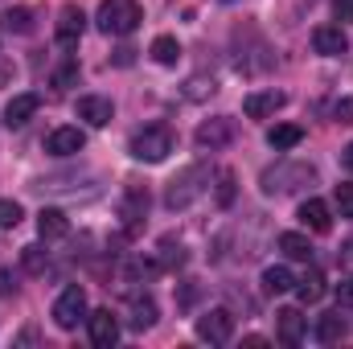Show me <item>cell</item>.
<instances>
[{"label":"cell","instance_id":"obj_28","mask_svg":"<svg viewBox=\"0 0 353 349\" xmlns=\"http://www.w3.org/2000/svg\"><path fill=\"white\" fill-rule=\"evenodd\" d=\"M21 267H25V271H33V275H41V271L50 267V251H46V247H37V243L21 247Z\"/></svg>","mask_w":353,"mask_h":349},{"label":"cell","instance_id":"obj_8","mask_svg":"<svg viewBox=\"0 0 353 349\" xmlns=\"http://www.w3.org/2000/svg\"><path fill=\"white\" fill-rule=\"evenodd\" d=\"M83 29H87V12H83L79 4H62V8H58V25H54L58 46H62V50H74L79 37H83Z\"/></svg>","mask_w":353,"mask_h":349},{"label":"cell","instance_id":"obj_30","mask_svg":"<svg viewBox=\"0 0 353 349\" xmlns=\"http://www.w3.org/2000/svg\"><path fill=\"white\" fill-rule=\"evenodd\" d=\"M21 206L17 201H8V197H0V230H17L21 226Z\"/></svg>","mask_w":353,"mask_h":349},{"label":"cell","instance_id":"obj_36","mask_svg":"<svg viewBox=\"0 0 353 349\" xmlns=\"http://www.w3.org/2000/svg\"><path fill=\"white\" fill-rule=\"evenodd\" d=\"M17 292V275L8 267H0V296H12Z\"/></svg>","mask_w":353,"mask_h":349},{"label":"cell","instance_id":"obj_2","mask_svg":"<svg viewBox=\"0 0 353 349\" xmlns=\"http://www.w3.org/2000/svg\"><path fill=\"white\" fill-rule=\"evenodd\" d=\"M173 148H176V136H173L169 123H148V128H140V132L128 140V152H132L136 161H144V165H161Z\"/></svg>","mask_w":353,"mask_h":349},{"label":"cell","instance_id":"obj_4","mask_svg":"<svg viewBox=\"0 0 353 349\" xmlns=\"http://www.w3.org/2000/svg\"><path fill=\"white\" fill-rule=\"evenodd\" d=\"M205 185H210V169H205V165H189L181 177H173V185H169V193H165V206H169V210H189V206L205 193Z\"/></svg>","mask_w":353,"mask_h":349},{"label":"cell","instance_id":"obj_1","mask_svg":"<svg viewBox=\"0 0 353 349\" xmlns=\"http://www.w3.org/2000/svg\"><path fill=\"white\" fill-rule=\"evenodd\" d=\"M140 21H144L140 0H103L99 12H94V25H99V33H107V37H128V33L140 29Z\"/></svg>","mask_w":353,"mask_h":349},{"label":"cell","instance_id":"obj_19","mask_svg":"<svg viewBox=\"0 0 353 349\" xmlns=\"http://www.w3.org/2000/svg\"><path fill=\"white\" fill-rule=\"evenodd\" d=\"M292 288H296V275H292L283 263L263 267V292L267 296H283V292H292Z\"/></svg>","mask_w":353,"mask_h":349},{"label":"cell","instance_id":"obj_9","mask_svg":"<svg viewBox=\"0 0 353 349\" xmlns=\"http://www.w3.org/2000/svg\"><path fill=\"white\" fill-rule=\"evenodd\" d=\"M83 148H87L83 128H54V132L46 136V152H50V157H79Z\"/></svg>","mask_w":353,"mask_h":349},{"label":"cell","instance_id":"obj_38","mask_svg":"<svg viewBox=\"0 0 353 349\" xmlns=\"http://www.w3.org/2000/svg\"><path fill=\"white\" fill-rule=\"evenodd\" d=\"M337 17H353V0H337Z\"/></svg>","mask_w":353,"mask_h":349},{"label":"cell","instance_id":"obj_31","mask_svg":"<svg viewBox=\"0 0 353 349\" xmlns=\"http://www.w3.org/2000/svg\"><path fill=\"white\" fill-rule=\"evenodd\" d=\"M333 201H337V210H341V218H353V185H337V193H333Z\"/></svg>","mask_w":353,"mask_h":349},{"label":"cell","instance_id":"obj_5","mask_svg":"<svg viewBox=\"0 0 353 349\" xmlns=\"http://www.w3.org/2000/svg\"><path fill=\"white\" fill-rule=\"evenodd\" d=\"M87 321V292L79 283L62 288V296L54 300V325L58 329H79Z\"/></svg>","mask_w":353,"mask_h":349},{"label":"cell","instance_id":"obj_33","mask_svg":"<svg viewBox=\"0 0 353 349\" xmlns=\"http://www.w3.org/2000/svg\"><path fill=\"white\" fill-rule=\"evenodd\" d=\"M333 123H353V99H337L333 103Z\"/></svg>","mask_w":353,"mask_h":349},{"label":"cell","instance_id":"obj_13","mask_svg":"<svg viewBox=\"0 0 353 349\" xmlns=\"http://www.w3.org/2000/svg\"><path fill=\"white\" fill-rule=\"evenodd\" d=\"M283 103H288V94L271 87V90H255V94H247V99H243V111H247V119H267V115H275Z\"/></svg>","mask_w":353,"mask_h":349},{"label":"cell","instance_id":"obj_34","mask_svg":"<svg viewBox=\"0 0 353 349\" xmlns=\"http://www.w3.org/2000/svg\"><path fill=\"white\" fill-rule=\"evenodd\" d=\"M74 79H79V66H74V62H66V66H62V70L54 74V83H58V87H70Z\"/></svg>","mask_w":353,"mask_h":349},{"label":"cell","instance_id":"obj_3","mask_svg":"<svg viewBox=\"0 0 353 349\" xmlns=\"http://www.w3.org/2000/svg\"><path fill=\"white\" fill-rule=\"evenodd\" d=\"M259 185H263V193H296L304 185H316V169L304 161H279L275 169L259 177Z\"/></svg>","mask_w":353,"mask_h":349},{"label":"cell","instance_id":"obj_21","mask_svg":"<svg viewBox=\"0 0 353 349\" xmlns=\"http://www.w3.org/2000/svg\"><path fill=\"white\" fill-rule=\"evenodd\" d=\"M123 222H128V230H136L140 226V218L148 214V189H128V201H123Z\"/></svg>","mask_w":353,"mask_h":349},{"label":"cell","instance_id":"obj_11","mask_svg":"<svg viewBox=\"0 0 353 349\" xmlns=\"http://www.w3.org/2000/svg\"><path fill=\"white\" fill-rule=\"evenodd\" d=\"M304 333H308V317H304L300 308H283V312H275V337H279L283 346H300Z\"/></svg>","mask_w":353,"mask_h":349},{"label":"cell","instance_id":"obj_18","mask_svg":"<svg viewBox=\"0 0 353 349\" xmlns=\"http://www.w3.org/2000/svg\"><path fill=\"white\" fill-rule=\"evenodd\" d=\"M345 333H350V325H345L341 312H325V317L316 321V341H321V346H337Z\"/></svg>","mask_w":353,"mask_h":349},{"label":"cell","instance_id":"obj_39","mask_svg":"<svg viewBox=\"0 0 353 349\" xmlns=\"http://www.w3.org/2000/svg\"><path fill=\"white\" fill-rule=\"evenodd\" d=\"M345 169H350V173H353V144H350V148H345Z\"/></svg>","mask_w":353,"mask_h":349},{"label":"cell","instance_id":"obj_35","mask_svg":"<svg viewBox=\"0 0 353 349\" xmlns=\"http://www.w3.org/2000/svg\"><path fill=\"white\" fill-rule=\"evenodd\" d=\"M337 300H341V308H353V275L337 283Z\"/></svg>","mask_w":353,"mask_h":349},{"label":"cell","instance_id":"obj_29","mask_svg":"<svg viewBox=\"0 0 353 349\" xmlns=\"http://www.w3.org/2000/svg\"><path fill=\"white\" fill-rule=\"evenodd\" d=\"M214 90H218V83H214V79H205V74H193V79L185 83V99H193V103H197V99H210Z\"/></svg>","mask_w":353,"mask_h":349},{"label":"cell","instance_id":"obj_24","mask_svg":"<svg viewBox=\"0 0 353 349\" xmlns=\"http://www.w3.org/2000/svg\"><path fill=\"white\" fill-rule=\"evenodd\" d=\"M157 263H161V271H176V267L189 263V251H185L176 239H161V255H157Z\"/></svg>","mask_w":353,"mask_h":349},{"label":"cell","instance_id":"obj_10","mask_svg":"<svg viewBox=\"0 0 353 349\" xmlns=\"http://www.w3.org/2000/svg\"><path fill=\"white\" fill-rule=\"evenodd\" d=\"M312 50L325 58H341V54H350V37L341 25H321V29H312Z\"/></svg>","mask_w":353,"mask_h":349},{"label":"cell","instance_id":"obj_26","mask_svg":"<svg viewBox=\"0 0 353 349\" xmlns=\"http://www.w3.org/2000/svg\"><path fill=\"white\" fill-rule=\"evenodd\" d=\"M128 325L140 329V333L152 329V325H157V304H152L148 296H144V300H132V317H128Z\"/></svg>","mask_w":353,"mask_h":349},{"label":"cell","instance_id":"obj_27","mask_svg":"<svg viewBox=\"0 0 353 349\" xmlns=\"http://www.w3.org/2000/svg\"><path fill=\"white\" fill-rule=\"evenodd\" d=\"M161 66H176V58H181V41L176 37H169V33H161L157 41H152V50H148Z\"/></svg>","mask_w":353,"mask_h":349},{"label":"cell","instance_id":"obj_6","mask_svg":"<svg viewBox=\"0 0 353 349\" xmlns=\"http://www.w3.org/2000/svg\"><path fill=\"white\" fill-rule=\"evenodd\" d=\"M234 136H239V128H234V119H230V115L205 119V123L193 132V140H197V148H201V152H218V148L234 144Z\"/></svg>","mask_w":353,"mask_h":349},{"label":"cell","instance_id":"obj_7","mask_svg":"<svg viewBox=\"0 0 353 349\" xmlns=\"http://www.w3.org/2000/svg\"><path fill=\"white\" fill-rule=\"evenodd\" d=\"M197 337L210 341V346H226V341L234 337V317H230V308H210V312H201V317H197Z\"/></svg>","mask_w":353,"mask_h":349},{"label":"cell","instance_id":"obj_20","mask_svg":"<svg viewBox=\"0 0 353 349\" xmlns=\"http://www.w3.org/2000/svg\"><path fill=\"white\" fill-rule=\"evenodd\" d=\"M304 140V128L300 123H275L271 132H267V144L275 148V152H288V148H296Z\"/></svg>","mask_w":353,"mask_h":349},{"label":"cell","instance_id":"obj_17","mask_svg":"<svg viewBox=\"0 0 353 349\" xmlns=\"http://www.w3.org/2000/svg\"><path fill=\"white\" fill-rule=\"evenodd\" d=\"M37 235H41L46 243H54V239H66V235H70V218H66L62 210L46 206V210L37 214Z\"/></svg>","mask_w":353,"mask_h":349},{"label":"cell","instance_id":"obj_16","mask_svg":"<svg viewBox=\"0 0 353 349\" xmlns=\"http://www.w3.org/2000/svg\"><path fill=\"white\" fill-rule=\"evenodd\" d=\"M296 218H300L312 235H329V230H333V210H329L321 197H308V201L300 206V214H296Z\"/></svg>","mask_w":353,"mask_h":349},{"label":"cell","instance_id":"obj_14","mask_svg":"<svg viewBox=\"0 0 353 349\" xmlns=\"http://www.w3.org/2000/svg\"><path fill=\"white\" fill-rule=\"evenodd\" d=\"M87 325H90V341H94L99 349H111L115 341H119V321L111 317V308H99V312H90Z\"/></svg>","mask_w":353,"mask_h":349},{"label":"cell","instance_id":"obj_23","mask_svg":"<svg viewBox=\"0 0 353 349\" xmlns=\"http://www.w3.org/2000/svg\"><path fill=\"white\" fill-rule=\"evenodd\" d=\"M279 251H283L288 259H300V263L312 259V243H308L304 235H296V230H283V235H279Z\"/></svg>","mask_w":353,"mask_h":349},{"label":"cell","instance_id":"obj_32","mask_svg":"<svg viewBox=\"0 0 353 349\" xmlns=\"http://www.w3.org/2000/svg\"><path fill=\"white\" fill-rule=\"evenodd\" d=\"M230 201H234V177L222 173L218 177V206H230Z\"/></svg>","mask_w":353,"mask_h":349},{"label":"cell","instance_id":"obj_25","mask_svg":"<svg viewBox=\"0 0 353 349\" xmlns=\"http://www.w3.org/2000/svg\"><path fill=\"white\" fill-rule=\"evenodd\" d=\"M0 29L4 33H33V12L29 8H8V12H0Z\"/></svg>","mask_w":353,"mask_h":349},{"label":"cell","instance_id":"obj_22","mask_svg":"<svg viewBox=\"0 0 353 349\" xmlns=\"http://www.w3.org/2000/svg\"><path fill=\"white\" fill-rule=\"evenodd\" d=\"M296 296H300V304H316L321 296H325V275L312 267L308 275H300L296 279Z\"/></svg>","mask_w":353,"mask_h":349},{"label":"cell","instance_id":"obj_12","mask_svg":"<svg viewBox=\"0 0 353 349\" xmlns=\"http://www.w3.org/2000/svg\"><path fill=\"white\" fill-rule=\"evenodd\" d=\"M37 107H41V94L21 90V94L8 99V107H4V123H8V128H25V123L37 115Z\"/></svg>","mask_w":353,"mask_h":349},{"label":"cell","instance_id":"obj_15","mask_svg":"<svg viewBox=\"0 0 353 349\" xmlns=\"http://www.w3.org/2000/svg\"><path fill=\"white\" fill-rule=\"evenodd\" d=\"M74 111H79V119H87L90 128H107L111 115H115L111 99H103V94H83V99L74 103Z\"/></svg>","mask_w":353,"mask_h":349},{"label":"cell","instance_id":"obj_37","mask_svg":"<svg viewBox=\"0 0 353 349\" xmlns=\"http://www.w3.org/2000/svg\"><path fill=\"white\" fill-rule=\"evenodd\" d=\"M12 74H17V66H12L8 58H0V87H8V83H12Z\"/></svg>","mask_w":353,"mask_h":349}]
</instances>
